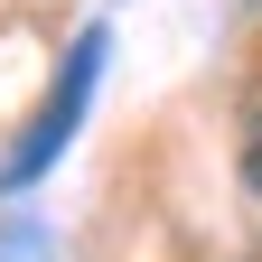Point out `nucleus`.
I'll return each instance as SVG.
<instances>
[{
    "mask_svg": "<svg viewBox=\"0 0 262 262\" xmlns=\"http://www.w3.org/2000/svg\"><path fill=\"white\" fill-rule=\"evenodd\" d=\"M244 169H253V196H262V122H253V141H244Z\"/></svg>",
    "mask_w": 262,
    "mask_h": 262,
    "instance_id": "nucleus-2",
    "label": "nucleus"
},
{
    "mask_svg": "<svg viewBox=\"0 0 262 262\" xmlns=\"http://www.w3.org/2000/svg\"><path fill=\"white\" fill-rule=\"evenodd\" d=\"M94 75H103V38H84L75 56H66V75L47 84V113H38V122L19 131V150H10V169H0L10 187H28V178H47V159H56L66 141H75V122H84V94H94Z\"/></svg>",
    "mask_w": 262,
    "mask_h": 262,
    "instance_id": "nucleus-1",
    "label": "nucleus"
}]
</instances>
